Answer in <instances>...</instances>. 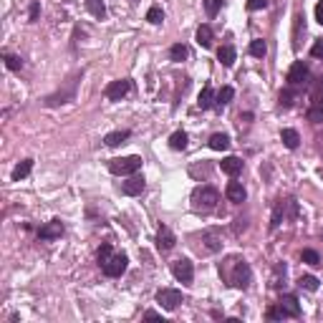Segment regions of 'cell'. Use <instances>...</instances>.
I'll list each match as a JSON object with an SVG mask.
<instances>
[{
  "mask_svg": "<svg viewBox=\"0 0 323 323\" xmlns=\"http://www.w3.org/2000/svg\"><path fill=\"white\" fill-rule=\"evenodd\" d=\"M202 240L207 243V250H210V253L220 250V243H217V237H215V235H210V232H207V235H202Z\"/></svg>",
  "mask_w": 323,
  "mask_h": 323,
  "instance_id": "37",
  "label": "cell"
},
{
  "mask_svg": "<svg viewBox=\"0 0 323 323\" xmlns=\"http://www.w3.org/2000/svg\"><path fill=\"white\" fill-rule=\"evenodd\" d=\"M298 285L313 293V290H318V278H315V275H300V280H298Z\"/></svg>",
  "mask_w": 323,
  "mask_h": 323,
  "instance_id": "32",
  "label": "cell"
},
{
  "mask_svg": "<svg viewBox=\"0 0 323 323\" xmlns=\"http://www.w3.org/2000/svg\"><path fill=\"white\" fill-rule=\"evenodd\" d=\"M207 144H210V149H215V151H225V149H230V136L217 131V134H212V136H210V141H207Z\"/></svg>",
  "mask_w": 323,
  "mask_h": 323,
  "instance_id": "19",
  "label": "cell"
},
{
  "mask_svg": "<svg viewBox=\"0 0 323 323\" xmlns=\"http://www.w3.org/2000/svg\"><path fill=\"white\" fill-rule=\"evenodd\" d=\"M232 96H235V91H232V86H222V89L217 91V96H215V106H217V109H222V106H227V104L232 101Z\"/></svg>",
  "mask_w": 323,
  "mask_h": 323,
  "instance_id": "21",
  "label": "cell"
},
{
  "mask_svg": "<svg viewBox=\"0 0 323 323\" xmlns=\"http://www.w3.org/2000/svg\"><path fill=\"white\" fill-rule=\"evenodd\" d=\"M175 243H177V240H175V232H172L167 225H162V227H159V232H156V248L167 253V250H172V248H175Z\"/></svg>",
  "mask_w": 323,
  "mask_h": 323,
  "instance_id": "12",
  "label": "cell"
},
{
  "mask_svg": "<svg viewBox=\"0 0 323 323\" xmlns=\"http://www.w3.org/2000/svg\"><path fill=\"white\" fill-rule=\"evenodd\" d=\"M217 61H220L225 68H230V66L235 63V46H230V43L220 46V48H217Z\"/></svg>",
  "mask_w": 323,
  "mask_h": 323,
  "instance_id": "15",
  "label": "cell"
},
{
  "mask_svg": "<svg viewBox=\"0 0 323 323\" xmlns=\"http://www.w3.org/2000/svg\"><path fill=\"white\" fill-rule=\"evenodd\" d=\"M310 56H313V58H323V41H315V43H313Z\"/></svg>",
  "mask_w": 323,
  "mask_h": 323,
  "instance_id": "39",
  "label": "cell"
},
{
  "mask_svg": "<svg viewBox=\"0 0 323 323\" xmlns=\"http://www.w3.org/2000/svg\"><path fill=\"white\" fill-rule=\"evenodd\" d=\"M144 177H139V175H129V180L126 182H121V192L124 195H129V197H136V195H141L144 192Z\"/></svg>",
  "mask_w": 323,
  "mask_h": 323,
  "instance_id": "10",
  "label": "cell"
},
{
  "mask_svg": "<svg viewBox=\"0 0 323 323\" xmlns=\"http://www.w3.org/2000/svg\"><path fill=\"white\" fill-rule=\"evenodd\" d=\"M187 53H190V51H187L185 43H175V46L170 48V58H172L175 63H182V61L187 58Z\"/></svg>",
  "mask_w": 323,
  "mask_h": 323,
  "instance_id": "25",
  "label": "cell"
},
{
  "mask_svg": "<svg viewBox=\"0 0 323 323\" xmlns=\"http://www.w3.org/2000/svg\"><path fill=\"white\" fill-rule=\"evenodd\" d=\"M320 237H323V230H320Z\"/></svg>",
  "mask_w": 323,
  "mask_h": 323,
  "instance_id": "43",
  "label": "cell"
},
{
  "mask_svg": "<svg viewBox=\"0 0 323 323\" xmlns=\"http://www.w3.org/2000/svg\"><path fill=\"white\" fill-rule=\"evenodd\" d=\"M146 21H149L151 26H159L162 21H165V13H162V8H159V6H151V8L146 11Z\"/></svg>",
  "mask_w": 323,
  "mask_h": 323,
  "instance_id": "30",
  "label": "cell"
},
{
  "mask_svg": "<svg viewBox=\"0 0 323 323\" xmlns=\"http://www.w3.org/2000/svg\"><path fill=\"white\" fill-rule=\"evenodd\" d=\"M248 51H250V56H255V58H263V56L268 53V43H265L263 38H255V41L250 43V48H248Z\"/></svg>",
  "mask_w": 323,
  "mask_h": 323,
  "instance_id": "27",
  "label": "cell"
},
{
  "mask_svg": "<svg viewBox=\"0 0 323 323\" xmlns=\"http://www.w3.org/2000/svg\"><path fill=\"white\" fill-rule=\"evenodd\" d=\"M225 197H227L232 205H243V202L248 200V192H245V187H243L240 182H230V185L225 187Z\"/></svg>",
  "mask_w": 323,
  "mask_h": 323,
  "instance_id": "13",
  "label": "cell"
},
{
  "mask_svg": "<svg viewBox=\"0 0 323 323\" xmlns=\"http://www.w3.org/2000/svg\"><path fill=\"white\" fill-rule=\"evenodd\" d=\"M220 202V192L210 185H202L192 192V210L195 212H212Z\"/></svg>",
  "mask_w": 323,
  "mask_h": 323,
  "instance_id": "2",
  "label": "cell"
},
{
  "mask_svg": "<svg viewBox=\"0 0 323 323\" xmlns=\"http://www.w3.org/2000/svg\"><path fill=\"white\" fill-rule=\"evenodd\" d=\"M265 318H268V320H283V318H293V315H290V313H288V310H285V308H283V305L278 303V305L268 308Z\"/></svg>",
  "mask_w": 323,
  "mask_h": 323,
  "instance_id": "26",
  "label": "cell"
},
{
  "mask_svg": "<svg viewBox=\"0 0 323 323\" xmlns=\"http://www.w3.org/2000/svg\"><path fill=\"white\" fill-rule=\"evenodd\" d=\"M129 91H131V81H129V78H119V81H111L104 94H106L109 101H121Z\"/></svg>",
  "mask_w": 323,
  "mask_h": 323,
  "instance_id": "7",
  "label": "cell"
},
{
  "mask_svg": "<svg viewBox=\"0 0 323 323\" xmlns=\"http://www.w3.org/2000/svg\"><path fill=\"white\" fill-rule=\"evenodd\" d=\"M144 318H149V320H151V318H162V315H159L156 310H146V313H144Z\"/></svg>",
  "mask_w": 323,
  "mask_h": 323,
  "instance_id": "42",
  "label": "cell"
},
{
  "mask_svg": "<svg viewBox=\"0 0 323 323\" xmlns=\"http://www.w3.org/2000/svg\"><path fill=\"white\" fill-rule=\"evenodd\" d=\"M6 66H8L11 71H21V66H23V61H21L18 56H11V53H6Z\"/></svg>",
  "mask_w": 323,
  "mask_h": 323,
  "instance_id": "36",
  "label": "cell"
},
{
  "mask_svg": "<svg viewBox=\"0 0 323 323\" xmlns=\"http://www.w3.org/2000/svg\"><path fill=\"white\" fill-rule=\"evenodd\" d=\"M300 260L308 263V265H320V255H318L315 250H303V253H300Z\"/></svg>",
  "mask_w": 323,
  "mask_h": 323,
  "instance_id": "35",
  "label": "cell"
},
{
  "mask_svg": "<svg viewBox=\"0 0 323 323\" xmlns=\"http://www.w3.org/2000/svg\"><path fill=\"white\" fill-rule=\"evenodd\" d=\"M31 170H33V159H23L21 165L13 170V182H21L23 177H28V175H31Z\"/></svg>",
  "mask_w": 323,
  "mask_h": 323,
  "instance_id": "20",
  "label": "cell"
},
{
  "mask_svg": "<svg viewBox=\"0 0 323 323\" xmlns=\"http://www.w3.org/2000/svg\"><path fill=\"white\" fill-rule=\"evenodd\" d=\"M315 21L323 26V0H318V6H315Z\"/></svg>",
  "mask_w": 323,
  "mask_h": 323,
  "instance_id": "41",
  "label": "cell"
},
{
  "mask_svg": "<svg viewBox=\"0 0 323 323\" xmlns=\"http://www.w3.org/2000/svg\"><path fill=\"white\" fill-rule=\"evenodd\" d=\"M305 78H308V66H305L303 61H295V63L288 68V76H285L288 86H300Z\"/></svg>",
  "mask_w": 323,
  "mask_h": 323,
  "instance_id": "9",
  "label": "cell"
},
{
  "mask_svg": "<svg viewBox=\"0 0 323 323\" xmlns=\"http://www.w3.org/2000/svg\"><path fill=\"white\" fill-rule=\"evenodd\" d=\"M195 38H197V43H200L202 48H210V46H212V28H210V26H200Z\"/></svg>",
  "mask_w": 323,
  "mask_h": 323,
  "instance_id": "22",
  "label": "cell"
},
{
  "mask_svg": "<svg viewBox=\"0 0 323 323\" xmlns=\"http://www.w3.org/2000/svg\"><path fill=\"white\" fill-rule=\"evenodd\" d=\"M220 167H222V172H225V175L237 177V175L243 172V159H240V156H225V159L220 162Z\"/></svg>",
  "mask_w": 323,
  "mask_h": 323,
  "instance_id": "14",
  "label": "cell"
},
{
  "mask_svg": "<svg viewBox=\"0 0 323 323\" xmlns=\"http://www.w3.org/2000/svg\"><path fill=\"white\" fill-rule=\"evenodd\" d=\"M61 235H63V222L61 220H51L48 225H43L38 230V237L41 240H58Z\"/></svg>",
  "mask_w": 323,
  "mask_h": 323,
  "instance_id": "11",
  "label": "cell"
},
{
  "mask_svg": "<svg viewBox=\"0 0 323 323\" xmlns=\"http://www.w3.org/2000/svg\"><path fill=\"white\" fill-rule=\"evenodd\" d=\"M293 104H295V91H290V89L280 91V106L283 109H290Z\"/></svg>",
  "mask_w": 323,
  "mask_h": 323,
  "instance_id": "34",
  "label": "cell"
},
{
  "mask_svg": "<svg viewBox=\"0 0 323 323\" xmlns=\"http://www.w3.org/2000/svg\"><path fill=\"white\" fill-rule=\"evenodd\" d=\"M280 141H283L288 149H298V144H300V134H298L295 129H283V131H280Z\"/></svg>",
  "mask_w": 323,
  "mask_h": 323,
  "instance_id": "18",
  "label": "cell"
},
{
  "mask_svg": "<svg viewBox=\"0 0 323 323\" xmlns=\"http://www.w3.org/2000/svg\"><path fill=\"white\" fill-rule=\"evenodd\" d=\"M38 16H41V6H38V3H33V6H31V13H28V18L36 23V21H38Z\"/></svg>",
  "mask_w": 323,
  "mask_h": 323,
  "instance_id": "40",
  "label": "cell"
},
{
  "mask_svg": "<svg viewBox=\"0 0 323 323\" xmlns=\"http://www.w3.org/2000/svg\"><path fill=\"white\" fill-rule=\"evenodd\" d=\"M86 11H89L94 18H99V21L106 16V6L101 3V0H86Z\"/></svg>",
  "mask_w": 323,
  "mask_h": 323,
  "instance_id": "24",
  "label": "cell"
},
{
  "mask_svg": "<svg viewBox=\"0 0 323 323\" xmlns=\"http://www.w3.org/2000/svg\"><path fill=\"white\" fill-rule=\"evenodd\" d=\"M170 146H172L175 151H182V149L187 146V134H185V131H175V134L170 136Z\"/></svg>",
  "mask_w": 323,
  "mask_h": 323,
  "instance_id": "28",
  "label": "cell"
},
{
  "mask_svg": "<svg viewBox=\"0 0 323 323\" xmlns=\"http://www.w3.org/2000/svg\"><path fill=\"white\" fill-rule=\"evenodd\" d=\"M280 305H283L293 318H298V315H300V305H298V298H295L293 293H285V295L280 298Z\"/></svg>",
  "mask_w": 323,
  "mask_h": 323,
  "instance_id": "16",
  "label": "cell"
},
{
  "mask_svg": "<svg viewBox=\"0 0 323 323\" xmlns=\"http://www.w3.org/2000/svg\"><path fill=\"white\" fill-rule=\"evenodd\" d=\"M156 303H162V308H167V310H175L182 303V293L177 288H162L156 293Z\"/></svg>",
  "mask_w": 323,
  "mask_h": 323,
  "instance_id": "6",
  "label": "cell"
},
{
  "mask_svg": "<svg viewBox=\"0 0 323 323\" xmlns=\"http://www.w3.org/2000/svg\"><path fill=\"white\" fill-rule=\"evenodd\" d=\"M227 263H230V268H232V270H227L225 265H220V273L225 275V280H227L232 288L245 290V288L250 285V280H253V270H250V265H248L245 260H240V258H230Z\"/></svg>",
  "mask_w": 323,
  "mask_h": 323,
  "instance_id": "1",
  "label": "cell"
},
{
  "mask_svg": "<svg viewBox=\"0 0 323 323\" xmlns=\"http://www.w3.org/2000/svg\"><path fill=\"white\" fill-rule=\"evenodd\" d=\"M129 139V131L126 129H119V131H109L106 136H104V144L106 146H119V144H124Z\"/></svg>",
  "mask_w": 323,
  "mask_h": 323,
  "instance_id": "17",
  "label": "cell"
},
{
  "mask_svg": "<svg viewBox=\"0 0 323 323\" xmlns=\"http://www.w3.org/2000/svg\"><path fill=\"white\" fill-rule=\"evenodd\" d=\"M172 275L182 283V285H190L195 280V265L187 260V258H180L172 263Z\"/></svg>",
  "mask_w": 323,
  "mask_h": 323,
  "instance_id": "4",
  "label": "cell"
},
{
  "mask_svg": "<svg viewBox=\"0 0 323 323\" xmlns=\"http://www.w3.org/2000/svg\"><path fill=\"white\" fill-rule=\"evenodd\" d=\"M305 116H308V121L320 124V121H323V104H313V106L305 111Z\"/></svg>",
  "mask_w": 323,
  "mask_h": 323,
  "instance_id": "29",
  "label": "cell"
},
{
  "mask_svg": "<svg viewBox=\"0 0 323 323\" xmlns=\"http://www.w3.org/2000/svg\"><path fill=\"white\" fill-rule=\"evenodd\" d=\"M222 3H225V0H205V11H207V16H210V18H215V16L220 13Z\"/></svg>",
  "mask_w": 323,
  "mask_h": 323,
  "instance_id": "33",
  "label": "cell"
},
{
  "mask_svg": "<svg viewBox=\"0 0 323 323\" xmlns=\"http://www.w3.org/2000/svg\"><path fill=\"white\" fill-rule=\"evenodd\" d=\"M76 78L78 76H73L71 78V84H68V89L66 91H58V94H53V96H48L46 99V106H61V104H68V101H73V96H76Z\"/></svg>",
  "mask_w": 323,
  "mask_h": 323,
  "instance_id": "8",
  "label": "cell"
},
{
  "mask_svg": "<svg viewBox=\"0 0 323 323\" xmlns=\"http://www.w3.org/2000/svg\"><path fill=\"white\" fill-rule=\"evenodd\" d=\"M141 156H119V159H111L109 162V172L116 175V177H129V175H136L141 170Z\"/></svg>",
  "mask_w": 323,
  "mask_h": 323,
  "instance_id": "3",
  "label": "cell"
},
{
  "mask_svg": "<svg viewBox=\"0 0 323 323\" xmlns=\"http://www.w3.org/2000/svg\"><path fill=\"white\" fill-rule=\"evenodd\" d=\"M268 8V0H248V11H263Z\"/></svg>",
  "mask_w": 323,
  "mask_h": 323,
  "instance_id": "38",
  "label": "cell"
},
{
  "mask_svg": "<svg viewBox=\"0 0 323 323\" xmlns=\"http://www.w3.org/2000/svg\"><path fill=\"white\" fill-rule=\"evenodd\" d=\"M111 255H114V250H111V245H109V243H104V245L99 248V253H96V260H99V265H104V263H109V260H111Z\"/></svg>",
  "mask_w": 323,
  "mask_h": 323,
  "instance_id": "31",
  "label": "cell"
},
{
  "mask_svg": "<svg viewBox=\"0 0 323 323\" xmlns=\"http://www.w3.org/2000/svg\"><path fill=\"white\" fill-rule=\"evenodd\" d=\"M126 265H129L126 255H121V253H114V255H111V260L101 265V270H104V275H109V278H119V275L126 270Z\"/></svg>",
  "mask_w": 323,
  "mask_h": 323,
  "instance_id": "5",
  "label": "cell"
},
{
  "mask_svg": "<svg viewBox=\"0 0 323 323\" xmlns=\"http://www.w3.org/2000/svg\"><path fill=\"white\" fill-rule=\"evenodd\" d=\"M197 106H200V109H210V106H215V91H212L210 86H205V89L200 91Z\"/></svg>",
  "mask_w": 323,
  "mask_h": 323,
  "instance_id": "23",
  "label": "cell"
}]
</instances>
